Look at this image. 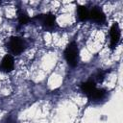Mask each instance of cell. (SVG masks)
<instances>
[{
	"label": "cell",
	"mask_w": 123,
	"mask_h": 123,
	"mask_svg": "<svg viewBox=\"0 0 123 123\" xmlns=\"http://www.w3.org/2000/svg\"><path fill=\"white\" fill-rule=\"evenodd\" d=\"M64 57L67 63L70 66L74 67L78 64L79 50H78V45L75 42H71L67 45V47L64 50Z\"/></svg>",
	"instance_id": "cell-1"
},
{
	"label": "cell",
	"mask_w": 123,
	"mask_h": 123,
	"mask_svg": "<svg viewBox=\"0 0 123 123\" xmlns=\"http://www.w3.org/2000/svg\"><path fill=\"white\" fill-rule=\"evenodd\" d=\"M26 43L25 40L18 37H12L8 42V47L10 51L14 55L21 54L25 49Z\"/></svg>",
	"instance_id": "cell-2"
},
{
	"label": "cell",
	"mask_w": 123,
	"mask_h": 123,
	"mask_svg": "<svg viewBox=\"0 0 123 123\" xmlns=\"http://www.w3.org/2000/svg\"><path fill=\"white\" fill-rule=\"evenodd\" d=\"M34 19L37 20V22L45 29L52 30L56 27V18L54 14L52 13H44V14H38Z\"/></svg>",
	"instance_id": "cell-3"
},
{
	"label": "cell",
	"mask_w": 123,
	"mask_h": 123,
	"mask_svg": "<svg viewBox=\"0 0 123 123\" xmlns=\"http://www.w3.org/2000/svg\"><path fill=\"white\" fill-rule=\"evenodd\" d=\"M110 37H111V48H114L120 39V29L117 23H114L110 30Z\"/></svg>",
	"instance_id": "cell-4"
},
{
	"label": "cell",
	"mask_w": 123,
	"mask_h": 123,
	"mask_svg": "<svg viewBox=\"0 0 123 123\" xmlns=\"http://www.w3.org/2000/svg\"><path fill=\"white\" fill-rule=\"evenodd\" d=\"M89 18L96 23H104L106 20V16L104 12L98 7L92 8V10L89 12Z\"/></svg>",
	"instance_id": "cell-5"
},
{
	"label": "cell",
	"mask_w": 123,
	"mask_h": 123,
	"mask_svg": "<svg viewBox=\"0 0 123 123\" xmlns=\"http://www.w3.org/2000/svg\"><path fill=\"white\" fill-rule=\"evenodd\" d=\"M14 67V62H13V58L11 55H6L1 63H0V69L3 72H11Z\"/></svg>",
	"instance_id": "cell-6"
},
{
	"label": "cell",
	"mask_w": 123,
	"mask_h": 123,
	"mask_svg": "<svg viewBox=\"0 0 123 123\" xmlns=\"http://www.w3.org/2000/svg\"><path fill=\"white\" fill-rule=\"evenodd\" d=\"M81 88H82V91H83L86 96H88V95L96 88V86H95V83H94L93 81H87V82L82 84Z\"/></svg>",
	"instance_id": "cell-7"
},
{
	"label": "cell",
	"mask_w": 123,
	"mask_h": 123,
	"mask_svg": "<svg viewBox=\"0 0 123 123\" xmlns=\"http://www.w3.org/2000/svg\"><path fill=\"white\" fill-rule=\"evenodd\" d=\"M77 15H78L79 20L85 21V20H86V19L89 18V12H88V10L86 9V7H85V6H80V7H78V9H77Z\"/></svg>",
	"instance_id": "cell-8"
},
{
	"label": "cell",
	"mask_w": 123,
	"mask_h": 123,
	"mask_svg": "<svg viewBox=\"0 0 123 123\" xmlns=\"http://www.w3.org/2000/svg\"><path fill=\"white\" fill-rule=\"evenodd\" d=\"M105 95V91L103 89H98V88H95L87 97L90 99V100H99V99H102Z\"/></svg>",
	"instance_id": "cell-9"
},
{
	"label": "cell",
	"mask_w": 123,
	"mask_h": 123,
	"mask_svg": "<svg viewBox=\"0 0 123 123\" xmlns=\"http://www.w3.org/2000/svg\"><path fill=\"white\" fill-rule=\"evenodd\" d=\"M17 14H18V20H19L20 24H26L31 20L30 17L28 16V14L23 10H18Z\"/></svg>",
	"instance_id": "cell-10"
}]
</instances>
